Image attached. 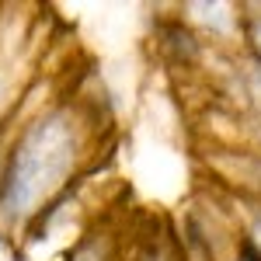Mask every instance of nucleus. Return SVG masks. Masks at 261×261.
Segmentation results:
<instances>
[{"mask_svg": "<svg viewBox=\"0 0 261 261\" xmlns=\"http://www.w3.org/2000/svg\"><path fill=\"white\" fill-rule=\"evenodd\" d=\"M77 161V122L66 112H45L14 140L0 174V216L24 220L60 188Z\"/></svg>", "mask_w": 261, "mask_h": 261, "instance_id": "f257e3e1", "label": "nucleus"}]
</instances>
